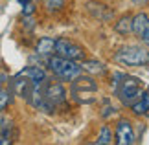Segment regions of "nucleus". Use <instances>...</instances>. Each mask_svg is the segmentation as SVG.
Instances as JSON below:
<instances>
[{"label":"nucleus","mask_w":149,"mask_h":145,"mask_svg":"<svg viewBox=\"0 0 149 145\" xmlns=\"http://www.w3.org/2000/svg\"><path fill=\"white\" fill-rule=\"evenodd\" d=\"M112 88L123 105H133L134 99L142 94V83L133 75H125V74H114Z\"/></svg>","instance_id":"nucleus-1"},{"label":"nucleus","mask_w":149,"mask_h":145,"mask_svg":"<svg viewBox=\"0 0 149 145\" xmlns=\"http://www.w3.org/2000/svg\"><path fill=\"white\" fill-rule=\"evenodd\" d=\"M13 142V123L6 116H0V145H8Z\"/></svg>","instance_id":"nucleus-9"},{"label":"nucleus","mask_w":149,"mask_h":145,"mask_svg":"<svg viewBox=\"0 0 149 145\" xmlns=\"http://www.w3.org/2000/svg\"><path fill=\"white\" fill-rule=\"evenodd\" d=\"M133 31L136 37L142 39V42L149 46V17L144 13H138L133 19Z\"/></svg>","instance_id":"nucleus-7"},{"label":"nucleus","mask_w":149,"mask_h":145,"mask_svg":"<svg viewBox=\"0 0 149 145\" xmlns=\"http://www.w3.org/2000/svg\"><path fill=\"white\" fill-rule=\"evenodd\" d=\"M81 70L92 74V75H96V74L100 75V74L105 72V66H103L101 62H98V61H87V62H83V65H81Z\"/></svg>","instance_id":"nucleus-12"},{"label":"nucleus","mask_w":149,"mask_h":145,"mask_svg":"<svg viewBox=\"0 0 149 145\" xmlns=\"http://www.w3.org/2000/svg\"><path fill=\"white\" fill-rule=\"evenodd\" d=\"M41 96H42L41 110H54L55 107H59L61 103L65 101L66 92H65L61 83H54V81L44 79L42 88H41Z\"/></svg>","instance_id":"nucleus-3"},{"label":"nucleus","mask_w":149,"mask_h":145,"mask_svg":"<svg viewBox=\"0 0 149 145\" xmlns=\"http://www.w3.org/2000/svg\"><path fill=\"white\" fill-rule=\"evenodd\" d=\"M111 142H112L111 130H109V127H103V129H101V134L98 138V143H111Z\"/></svg>","instance_id":"nucleus-15"},{"label":"nucleus","mask_w":149,"mask_h":145,"mask_svg":"<svg viewBox=\"0 0 149 145\" xmlns=\"http://www.w3.org/2000/svg\"><path fill=\"white\" fill-rule=\"evenodd\" d=\"M55 53L59 57L70 61H83L85 59V50L79 44L72 42L68 39H55Z\"/></svg>","instance_id":"nucleus-6"},{"label":"nucleus","mask_w":149,"mask_h":145,"mask_svg":"<svg viewBox=\"0 0 149 145\" xmlns=\"http://www.w3.org/2000/svg\"><path fill=\"white\" fill-rule=\"evenodd\" d=\"M114 30L118 33H122V35H127L129 31H133V19H131V17L120 19V22H116V26H114Z\"/></svg>","instance_id":"nucleus-13"},{"label":"nucleus","mask_w":149,"mask_h":145,"mask_svg":"<svg viewBox=\"0 0 149 145\" xmlns=\"http://www.w3.org/2000/svg\"><path fill=\"white\" fill-rule=\"evenodd\" d=\"M9 103V94L6 92L4 88H0V110L6 108V105Z\"/></svg>","instance_id":"nucleus-16"},{"label":"nucleus","mask_w":149,"mask_h":145,"mask_svg":"<svg viewBox=\"0 0 149 145\" xmlns=\"http://www.w3.org/2000/svg\"><path fill=\"white\" fill-rule=\"evenodd\" d=\"M44 6L50 9V11H57L63 8V4H65V0H42Z\"/></svg>","instance_id":"nucleus-14"},{"label":"nucleus","mask_w":149,"mask_h":145,"mask_svg":"<svg viewBox=\"0 0 149 145\" xmlns=\"http://www.w3.org/2000/svg\"><path fill=\"white\" fill-rule=\"evenodd\" d=\"M35 51H37V55H42V57L54 55V53H55V39H52V37H42V39H39Z\"/></svg>","instance_id":"nucleus-10"},{"label":"nucleus","mask_w":149,"mask_h":145,"mask_svg":"<svg viewBox=\"0 0 149 145\" xmlns=\"http://www.w3.org/2000/svg\"><path fill=\"white\" fill-rule=\"evenodd\" d=\"M116 61L123 66H146L149 65V51L142 46H123L116 51Z\"/></svg>","instance_id":"nucleus-4"},{"label":"nucleus","mask_w":149,"mask_h":145,"mask_svg":"<svg viewBox=\"0 0 149 145\" xmlns=\"http://www.w3.org/2000/svg\"><path fill=\"white\" fill-rule=\"evenodd\" d=\"M134 2H146V0H134Z\"/></svg>","instance_id":"nucleus-19"},{"label":"nucleus","mask_w":149,"mask_h":145,"mask_svg":"<svg viewBox=\"0 0 149 145\" xmlns=\"http://www.w3.org/2000/svg\"><path fill=\"white\" fill-rule=\"evenodd\" d=\"M134 142V132L129 121H120L116 127V143L120 145H131Z\"/></svg>","instance_id":"nucleus-8"},{"label":"nucleus","mask_w":149,"mask_h":145,"mask_svg":"<svg viewBox=\"0 0 149 145\" xmlns=\"http://www.w3.org/2000/svg\"><path fill=\"white\" fill-rule=\"evenodd\" d=\"M19 2H20V4H22V6H26V4H28V2H31V0H19Z\"/></svg>","instance_id":"nucleus-18"},{"label":"nucleus","mask_w":149,"mask_h":145,"mask_svg":"<svg viewBox=\"0 0 149 145\" xmlns=\"http://www.w3.org/2000/svg\"><path fill=\"white\" fill-rule=\"evenodd\" d=\"M4 83H6V75L0 74V88H4Z\"/></svg>","instance_id":"nucleus-17"},{"label":"nucleus","mask_w":149,"mask_h":145,"mask_svg":"<svg viewBox=\"0 0 149 145\" xmlns=\"http://www.w3.org/2000/svg\"><path fill=\"white\" fill-rule=\"evenodd\" d=\"M131 107H133V112H136V114L147 112L149 110V92H142L138 96V101H134Z\"/></svg>","instance_id":"nucleus-11"},{"label":"nucleus","mask_w":149,"mask_h":145,"mask_svg":"<svg viewBox=\"0 0 149 145\" xmlns=\"http://www.w3.org/2000/svg\"><path fill=\"white\" fill-rule=\"evenodd\" d=\"M48 66L59 79H66V81H72L76 75H79V72H81V66H79L76 61L65 59V57H59V55L57 57H48Z\"/></svg>","instance_id":"nucleus-5"},{"label":"nucleus","mask_w":149,"mask_h":145,"mask_svg":"<svg viewBox=\"0 0 149 145\" xmlns=\"http://www.w3.org/2000/svg\"><path fill=\"white\" fill-rule=\"evenodd\" d=\"M70 92L77 103L88 105V103H94L98 97V83L90 75H76L72 79Z\"/></svg>","instance_id":"nucleus-2"}]
</instances>
